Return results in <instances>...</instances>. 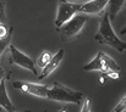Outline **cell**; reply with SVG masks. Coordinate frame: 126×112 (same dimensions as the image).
Returning <instances> with one entry per match:
<instances>
[{
	"instance_id": "6da1fadb",
	"label": "cell",
	"mask_w": 126,
	"mask_h": 112,
	"mask_svg": "<svg viewBox=\"0 0 126 112\" xmlns=\"http://www.w3.org/2000/svg\"><path fill=\"white\" fill-rule=\"evenodd\" d=\"M94 39L102 45H109V46L116 49L119 52H123L126 50V43L123 41L114 32V29L110 25V18H109L108 12H105L103 15V17L99 22V29L95 33Z\"/></svg>"
},
{
	"instance_id": "7a4b0ae2",
	"label": "cell",
	"mask_w": 126,
	"mask_h": 112,
	"mask_svg": "<svg viewBox=\"0 0 126 112\" xmlns=\"http://www.w3.org/2000/svg\"><path fill=\"white\" fill-rule=\"evenodd\" d=\"M47 99L59 102H66V104H81L83 100V94L81 91L72 90L67 88L66 85L61 84L60 82H54L53 87L49 88Z\"/></svg>"
},
{
	"instance_id": "3957f363",
	"label": "cell",
	"mask_w": 126,
	"mask_h": 112,
	"mask_svg": "<svg viewBox=\"0 0 126 112\" xmlns=\"http://www.w3.org/2000/svg\"><path fill=\"white\" fill-rule=\"evenodd\" d=\"M87 20H88L87 15L79 12L75 16H72L67 22H65L63 26H60L58 28V33H59V36L61 38V40L69 41V40H71L74 38L79 37L81 31L83 29Z\"/></svg>"
},
{
	"instance_id": "277c9868",
	"label": "cell",
	"mask_w": 126,
	"mask_h": 112,
	"mask_svg": "<svg viewBox=\"0 0 126 112\" xmlns=\"http://www.w3.org/2000/svg\"><path fill=\"white\" fill-rule=\"evenodd\" d=\"M83 70L88 71V72L89 71H99L103 75H105L108 72H119L120 67L118 66V63L108 54H105L103 51H99L91 62L84 65Z\"/></svg>"
},
{
	"instance_id": "5b68a950",
	"label": "cell",
	"mask_w": 126,
	"mask_h": 112,
	"mask_svg": "<svg viewBox=\"0 0 126 112\" xmlns=\"http://www.w3.org/2000/svg\"><path fill=\"white\" fill-rule=\"evenodd\" d=\"M80 12V4L61 0L58 5V12H56V18H55V26L59 28L63 26L65 22H67L72 16Z\"/></svg>"
},
{
	"instance_id": "8992f818",
	"label": "cell",
	"mask_w": 126,
	"mask_h": 112,
	"mask_svg": "<svg viewBox=\"0 0 126 112\" xmlns=\"http://www.w3.org/2000/svg\"><path fill=\"white\" fill-rule=\"evenodd\" d=\"M9 50H10V54H11V56H10L11 63H15V65L20 66L21 68H25V70H27V71L34 73V75H38L36 63L30 56H27L25 52H22L21 50H18L16 46H14L11 44L9 45Z\"/></svg>"
},
{
	"instance_id": "52a82bcc",
	"label": "cell",
	"mask_w": 126,
	"mask_h": 112,
	"mask_svg": "<svg viewBox=\"0 0 126 112\" xmlns=\"http://www.w3.org/2000/svg\"><path fill=\"white\" fill-rule=\"evenodd\" d=\"M12 85L15 89L22 93H27L33 96L42 98V99H47V94L49 90L48 85L39 84V83H32V82H25V80H15Z\"/></svg>"
},
{
	"instance_id": "ba28073f",
	"label": "cell",
	"mask_w": 126,
	"mask_h": 112,
	"mask_svg": "<svg viewBox=\"0 0 126 112\" xmlns=\"http://www.w3.org/2000/svg\"><path fill=\"white\" fill-rule=\"evenodd\" d=\"M109 0H89L83 4H80V12L89 15H100L108 6Z\"/></svg>"
},
{
	"instance_id": "9c48e42d",
	"label": "cell",
	"mask_w": 126,
	"mask_h": 112,
	"mask_svg": "<svg viewBox=\"0 0 126 112\" xmlns=\"http://www.w3.org/2000/svg\"><path fill=\"white\" fill-rule=\"evenodd\" d=\"M64 54H65L64 49H60L55 55H53L51 59H50V61L48 62V65L42 70V73L38 75V79H43V78L48 77L51 72H54V71L58 68V66L60 65V62L63 61V59H64Z\"/></svg>"
},
{
	"instance_id": "30bf717a",
	"label": "cell",
	"mask_w": 126,
	"mask_h": 112,
	"mask_svg": "<svg viewBox=\"0 0 126 112\" xmlns=\"http://www.w3.org/2000/svg\"><path fill=\"white\" fill-rule=\"evenodd\" d=\"M0 109H4L6 112H15V106L12 105V102L7 95L5 79L0 82Z\"/></svg>"
},
{
	"instance_id": "8fae6325",
	"label": "cell",
	"mask_w": 126,
	"mask_h": 112,
	"mask_svg": "<svg viewBox=\"0 0 126 112\" xmlns=\"http://www.w3.org/2000/svg\"><path fill=\"white\" fill-rule=\"evenodd\" d=\"M109 5H110V11L108 12L109 18H115L116 15L120 12V10L124 7L125 5V0H109Z\"/></svg>"
},
{
	"instance_id": "7c38bea8",
	"label": "cell",
	"mask_w": 126,
	"mask_h": 112,
	"mask_svg": "<svg viewBox=\"0 0 126 112\" xmlns=\"http://www.w3.org/2000/svg\"><path fill=\"white\" fill-rule=\"evenodd\" d=\"M51 54H50V51H48V50H44L42 54L39 55V57H38V60H37V62H36V66L38 67V68H41L43 70L47 65H48V62L50 61V59H51Z\"/></svg>"
},
{
	"instance_id": "4fadbf2b",
	"label": "cell",
	"mask_w": 126,
	"mask_h": 112,
	"mask_svg": "<svg viewBox=\"0 0 126 112\" xmlns=\"http://www.w3.org/2000/svg\"><path fill=\"white\" fill-rule=\"evenodd\" d=\"M12 32H14V29L10 28L7 36L5 38H2V39H0V56H1V54L5 51V49L10 45V43H11V37H12Z\"/></svg>"
},
{
	"instance_id": "5bb4252c",
	"label": "cell",
	"mask_w": 126,
	"mask_h": 112,
	"mask_svg": "<svg viewBox=\"0 0 126 112\" xmlns=\"http://www.w3.org/2000/svg\"><path fill=\"white\" fill-rule=\"evenodd\" d=\"M125 110H126V96H123V99L119 101V104L110 112H125Z\"/></svg>"
},
{
	"instance_id": "9a60e30c",
	"label": "cell",
	"mask_w": 126,
	"mask_h": 112,
	"mask_svg": "<svg viewBox=\"0 0 126 112\" xmlns=\"http://www.w3.org/2000/svg\"><path fill=\"white\" fill-rule=\"evenodd\" d=\"M81 112H92V109H91V99L89 98H86L84 99Z\"/></svg>"
},
{
	"instance_id": "2e32d148",
	"label": "cell",
	"mask_w": 126,
	"mask_h": 112,
	"mask_svg": "<svg viewBox=\"0 0 126 112\" xmlns=\"http://www.w3.org/2000/svg\"><path fill=\"white\" fill-rule=\"evenodd\" d=\"M9 31H10V28H7L6 25L0 23V39H2V38L6 37L7 33H9Z\"/></svg>"
},
{
	"instance_id": "e0dca14e",
	"label": "cell",
	"mask_w": 126,
	"mask_h": 112,
	"mask_svg": "<svg viewBox=\"0 0 126 112\" xmlns=\"http://www.w3.org/2000/svg\"><path fill=\"white\" fill-rule=\"evenodd\" d=\"M5 21V4L4 1L0 2V23Z\"/></svg>"
},
{
	"instance_id": "ac0fdd59",
	"label": "cell",
	"mask_w": 126,
	"mask_h": 112,
	"mask_svg": "<svg viewBox=\"0 0 126 112\" xmlns=\"http://www.w3.org/2000/svg\"><path fill=\"white\" fill-rule=\"evenodd\" d=\"M104 75H107L110 79H118L119 78V72H108V73H105Z\"/></svg>"
},
{
	"instance_id": "d6986e66",
	"label": "cell",
	"mask_w": 126,
	"mask_h": 112,
	"mask_svg": "<svg viewBox=\"0 0 126 112\" xmlns=\"http://www.w3.org/2000/svg\"><path fill=\"white\" fill-rule=\"evenodd\" d=\"M5 75H6V72H5V68H4V67L0 65V82L5 79Z\"/></svg>"
},
{
	"instance_id": "ffe728a7",
	"label": "cell",
	"mask_w": 126,
	"mask_h": 112,
	"mask_svg": "<svg viewBox=\"0 0 126 112\" xmlns=\"http://www.w3.org/2000/svg\"><path fill=\"white\" fill-rule=\"evenodd\" d=\"M99 82H100V83H102V84H104V83H105V78H104V77H103V75H102V77H100V78H99Z\"/></svg>"
},
{
	"instance_id": "44dd1931",
	"label": "cell",
	"mask_w": 126,
	"mask_h": 112,
	"mask_svg": "<svg viewBox=\"0 0 126 112\" xmlns=\"http://www.w3.org/2000/svg\"><path fill=\"white\" fill-rule=\"evenodd\" d=\"M60 112H67V111H66V110H61Z\"/></svg>"
},
{
	"instance_id": "7402d4cb",
	"label": "cell",
	"mask_w": 126,
	"mask_h": 112,
	"mask_svg": "<svg viewBox=\"0 0 126 112\" xmlns=\"http://www.w3.org/2000/svg\"><path fill=\"white\" fill-rule=\"evenodd\" d=\"M66 1H71V2H72V1H74V0H66Z\"/></svg>"
},
{
	"instance_id": "603a6c76",
	"label": "cell",
	"mask_w": 126,
	"mask_h": 112,
	"mask_svg": "<svg viewBox=\"0 0 126 112\" xmlns=\"http://www.w3.org/2000/svg\"><path fill=\"white\" fill-rule=\"evenodd\" d=\"M25 112H31V111H25Z\"/></svg>"
},
{
	"instance_id": "cb8c5ba5",
	"label": "cell",
	"mask_w": 126,
	"mask_h": 112,
	"mask_svg": "<svg viewBox=\"0 0 126 112\" xmlns=\"http://www.w3.org/2000/svg\"><path fill=\"white\" fill-rule=\"evenodd\" d=\"M0 2H2V0H0Z\"/></svg>"
}]
</instances>
